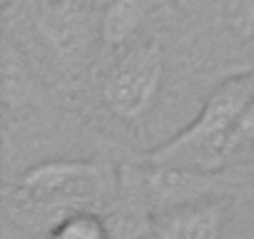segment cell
Instances as JSON below:
<instances>
[{
	"label": "cell",
	"instance_id": "7a4b0ae2",
	"mask_svg": "<svg viewBox=\"0 0 254 239\" xmlns=\"http://www.w3.org/2000/svg\"><path fill=\"white\" fill-rule=\"evenodd\" d=\"M254 97V72L227 77L204 100L199 115L167 142L152 147L140 160L147 165L182 167L194 172H224L234 160V132L239 117Z\"/></svg>",
	"mask_w": 254,
	"mask_h": 239
},
{
	"label": "cell",
	"instance_id": "30bf717a",
	"mask_svg": "<svg viewBox=\"0 0 254 239\" xmlns=\"http://www.w3.org/2000/svg\"><path fill=\"white\" fill-rule=\"evenodd\" d=\"M252 150H254V97L242 112L237 132H234V155H247Z\"/></svg>",
	"mask_w": 254,
	"mask_h": 239
},
{
	"label": "cell",
	"instance_id": "8992f818",
	"mask_svg": "<svg viewBox=\"0 0 254 239\" xmlns=\"http://www.w3.org/2000/svg\"><path fill=\"white\" fill-rule=\"evenodd\" d=\"M43 33L48 38V43H53L58 48V53L63 55H75L82 53L85 45L90 43V20L82 10H72V8H50L43 20Z\"/></svg>",
	"mask_w": 254,
	"mask_h": 239
},
{
	"label": "cell",
	"instance_id": "6da1fadb",
	"mask_svg": "<svg viewBox=\"0 0 254 239\" xmlns=\"http://www.w3.org/2000/svg\"><path fill=\"white\" fill-rule=\"evenodd\" d=\"M120 172L92 160H45L25 170L13 192L10 209L25 224H40L43 234L67 214L102 212L117 202Z\"/></svg>",
	"mask_w": 254,
	"mask_h": 239
},
{
	"label": "cell",
	"instance_id": "ba28073f",
	"mask_svg": "<svg viewBox=\"0 0 254 239\" xmlns=\"http://www.w3.org/2000/svg\"><path fill=\"white\" fill-rule=\"evenodd\" d=\"M43 239H115V232L102 212H75L55 222Z\"/></svg>",
	"mask_w": 254,
	"mask_h": 239
},
{
	"label": "cell",
	"instance_id": "52a82bcc",
	"mask_svg": "<svg viewBox=\"0 0 254 239\" xmlns=\"http://www.w3.org/2000/svg\"><path fill=\"white\" fill-rule=\"evenodd\" d=\"M152 10V0H112L100 18V35L110 48L127 45Z\"/></svg>",
	"mask_w": 254,
	"mask_h": 239
},
{
	"label": "cell",
	"instance_id": "5b68a950",
	"mask_svg": "<svg viewBox=\"0 0 254 239\" xmlns=\"http://www.w3.org/2000/svg\"><path fill=\"white\" fill-rule=\"evenodd\" d=\"M229 222V197L204 199L155 217L150 227V239H224Z\"/></svg>",
	"mask_w": 254,
	"mask_h": 239
},
{
	"label": "cell",
	"instance_id": "9c48e42d",
	"mask_svg": "<svg viewBox=\"0 0 254 239\" xmlns=\"http://www.w3.org/2000/svg\"><path fill=\"white\" fill-rule=\"evenodd\" d=\"M28 92H30V77H28L25 62L20 53L5 45L3 50V100L8 107H13V105L25 102Z\"/></svg>",
	"mask_w": 254,
	"mask_h": 239
},
{
	"label": "cell",
	"instance_id": "3957f363",
	"mask_svg": "<svg viewBox=\"0 0 254 239\" xmlns=\"http://www.w3.org/2000/svg\"><path fill=\"white\" fill-rule=\"evenodd\" d=\"M229 177L224 172H194L182 167L135 162L120 167L117 204L122 212L155 219L165 212L227 197Z\"/></svg>",
	"mask_w": 254,
	"mask_h": 239
},
{
	"label": "cell",
	"instance_id": "277c9868",
	"mask_svg": "<svg viewBox=\"0 0 254 239\" xmlns=\"http://www.w3.org/2000/svg\"><path fill=\"white\" fill-rule=\"evenodd\" d=\"M165 75V58L160 45L142 43L127 48L110 67L102 97L110 112L125 122H142L157 102Z\"/></svg>",
	"mask_w": 254,
	"mask_h": 239
}]
</instances>
